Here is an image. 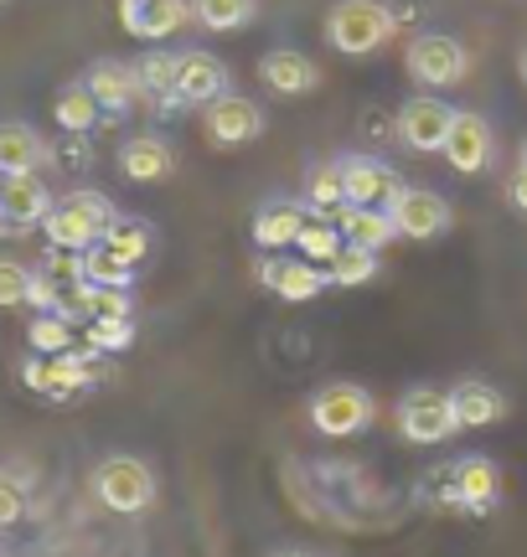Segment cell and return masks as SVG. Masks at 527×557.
<instances>
[{
	"label": "cell",
	"instance_id": "cell-1",
	"mask_svg": "<svg viewBox=\"0 0 527 557\" xmlns=\"http://www.w3.org/2000/svg\"><path fill=\"white\" fill-rule=\"evenodd\" d=\"M120 218L114 212V201L103 197V191H68L62 201H52V212L41 218V233H47V243L52 248H73V253H83V248H94V243L103 238V227Z\"/></svg>",
	"mask_w": 527,
	"mask_h": 557
},
{
	"label": "cell",
	"instance_id": "cell-2",
	"mask_svg": "<svg viewBox=\"0 0 527 557\" xmlns=\"http://www.w3.org/2000/svg\"><path fill=\"white\" fill-rule=\"evenodd\" d=\"M99 377L103 372H99V351H94V346H73V351H58V357L32 351V357L21 361V382L52 403L78 398V393H88Z\"/></svg>",
	"mask_w": 527,
	"mask_h": 557
},
{
	"label": "cell",
	"instance_id": "cell-3",
	"mask_svg": "<svg viewBox=\"0 0 527 557\" xmlns=\"http://www.w3.org/2000/svg\"><path fill=\"white\" fill-rule=\"evenodd\" d=\"M399 21L383 0H336L331 16H326V41L342 52V58H367L378 52L383 41H393Z\"/></svg>",
	"mask_w": 527,
	"mask_h": 557
},
{
	"label": "cell",
	"instance_id": "cell-4",
	"mask_svg": "<svg viewBox=\"0 0 527 557\" xmlns=\"http://www.w3.org/2000/svg\"><path fill=\"white\" fill-rule=\"evenodd\" d=\"M94 496H99V506L120 511V517H140L145 506L156 500V470L135 455H109L94 470Z\"/></svg>",
	"mask_w": 527,
	"mask_h": 557
},
{
	"label": "cell",
	"instance_id": "cell-5",
	"mask_svg": "<svg viewBox=\"0 0 527 557\" xmlns=\"http://www.w3.org/2000/svg\"><path fill=\"white\" fill-rule=\"evenodd\" d=\"M404 67H408V78L419 83V88L434 94V88H455V83H466L470 52L455 37H445V32H419V37L408 41Z\"/></svg>",
	"mask_w": 527,
	"mask_h": 557
},
{
	"label": "cell",
	"instance_id": "cell-6",
	"mask_svg": "<svg viewBox=\"0 0 527 557\" xmlns=\"http://www.w3.org/2000/svg\"><path fill=\"white\" fill-rule=\"evenodd\" d=\"M399 434H404L408 444H419V449L445 444L450 434H461L445 387H408L404 403H399Z\"/></svg>",
	"mask_w": 527,
	"mask_h": 557
},
{
	"label": "cell",
	"instance_id": "cell-7",
	"mask_svg": "<svg viewBox=\"0 0 527 557\" xmlns=\"http://www.w3.org/2000/svg\"><path fill=\"white\" fill-rule=\"evenodd\" d=\"M372 413H378V403H372V393L357 387V382H331V387H321V393L310 398V423H316L326 438L363 434L367 423H372Z\"/></svg>",
	"mask_w": 527,
	"mask_h": 557
},
{
	"label": "cell",
	"instance_id": "cell-8",
	"mask_svg": "<svg viewBox=\"0 0 527 557\" xmlns=\"http://www.w3.org/2000/svg\"><path fill=\"white\" fill-rule=\"evenodd\" d=\"M388 218H393V227H399V238L429 243V238H440V233H450L455 212H450L445 197H434V191H425V186H404L399 197L388 201Z\"/></svg>",
	"mask_w": 527,
	"mask_h": 557
},
{
	"label": "cell",
	"instance_id": "cell-9",
	"mask_svg": "<svg viewBox=\"0 0 527 557\" xmlns=\"http://www.w3.org/2000/svg\"><path fill=\"white\" fill-rule=\"evenodd\" d=\"M450 120H455V109H450L445 99H429V94H419V99H408L404 109H399L393 135H399V145H408L414 156H434V150H445Z\"/></svg>",
	"mask_w": 527,
	"mask_h": 557
},
{
	"label": "cell",
	"instance_id": "cell-10",
	"mask_svg": "<svg viewBox=\"0 0 527 557\" xmlns=\"http://www.w3.org/2000/svg\"><path fill=\"white\" fill-rule=\"evenodd\" d=\"M203 124L218 150H238V145H254L264 135V109L244 94H223V99H212L203 109Z\"/></svg>",
	"mask_w": 527,
	"mask_h": 557
},
{
	"label": "cell",
	"instance_id": "cell-11",
	"mask_svg": "<svg viewBox=\"0 0 527 557\" xmlns=\"http://www.w3.org/2000/svg\"><path fill=\"white\" fill-rule=\"evenodd\" d=\"M440 156L450 160V171L455 176H481L497 156V145H491V124L476 114V109H455V120H450V135H445V150Z\"/></svg>",
	"mask_w": 527,
	"mask_h": 557
},
{
	"label": "cell",
	"instance_id": "cell-12",
	"mask_svg": "<svg viewBox=\"0 0 527 557\" xmlns=\"http://www.w3.org/2000/svg\"><path fill=\"white\" fill-rule=\"evenodd\" d=\"M254 274H259V284L269 289V295L290 299V305H305V299H316L326 284H331L321 263H310V259H284V253H264Z\"/></svg>",
	"mask_w": 527,
	"mask_h": 557
},
{
	"label": "cell",
	"instance_id": "cell-13",
	"mask_svg": "<svg viewBox=\"0 0 527 557\" xmlns=\"http://www.w3.org/2000/svg\"><path fill=\"white\" fill-rule=\"evenodd\" d=\"M176 94H182L186 109H197V103H212L228 94V62L218 52H203V47H192V52H176Z\"/></svg>",
	"mask_w": 527,
	"mask_h": 557
},
{
	"label": "cell",
	"instance_id": "cell-14",
	"mask_svg": "<svg viewBox=\"0 0 527 557\" xmlns=\"http://www.w3.org/2000/svg\"><path fill=\"white\" fill-rule=\"evenodd\" d=\"M192 21V0H120V26L140 41L176 37Z\"/></svg>",
	"mask_w": 527,
	"mask_h": 557
},
{
	"label": "cell",
	"instance_id": "cell-15",
	"mask_svg": "<svg viewBox=\"0 0 527 557\" xmlns=\"http://www.w3.org/2000/svg\"><path fill=\"white\" fill-rule=\"evenodd\" d=\"M259 83L269 94H280V99H305V94L321 88V67L305 52H295V47H274V52L259 58Z\"/></svg>",
	"mask_w": 527,
	"mask_h": 557
},
{
	"label": "cell",
	"instance_id": "cell-16",
	"mask_svg": "<svg viewBox=\"0 0 527 557\" xmlns=\"http://www.w3.org/2000/svg\"><path fill=\"white\" fill-rule=\"evenodd\" d=\"M336 165H342V186L352 207H388V201L404 191V181L372 156H342Z\"/></svg>",
	"mask_w": 527,
	"mask_h": 557
},
{
	"label": "cell",
	"instance_id": "cell-17",
	"mask_svg": "<svg viewBox=\"0 0 527 557\" xmlns=\"http://www.w3.org/2000/svg\"><path fill=\"white\" fill-rule=\"evenodd\" d=\"M0 212L16 233L41 227V218L52 212V191L47 181H37V171H21V176H0Z\"/></svg>",
	"mask_w": 527,
	"mask_h": 557
},
{
	"label": "cell",
	"instance_id": "cell-18",
	"mask_svg": "<svg viewBox=\"0 0 527 557\" xmlns=\"http://www.w3.org/2000/svg\"><path fill=\"white\" fill-rule=\"evenodd\" d=\"M83 83H88V94L99 99L103 120L130 114L135 99H140V78H135V67H130V62H114V58H99L88 73H83Z\"/></svg>",
	"mask_w": 527,
	"mask_h": 557
},
{
	"label": "cell",
	"instance_id": "cell-19",
	"mask_svg": "<svg viewBox=\"0 0 527 557\" xmlns=\"http://www.w3.org/2000/svg\"><path fill=\"white\" fill-rule=\"evenodd\" d=\"M450 408H455V423H461V429H491V423H502V418L512 413L507 393L481 377L455 382V387H450Z\"/></svg>",
	"mask_w": 527,
	"mask_h": 557
},
{
	"label": "cell",
	"instance_id": "cell-20",
	"mask_svg": "<svg viewBox=\"0 0 527 557\" xmlns=\"http://www.w3.org/2000/svg\"><path fill=\"white\" fill-rule=\"evenodd\" d=\"M450 475H455V496H461V506H466V517L491 511L497 496H502V470H497L487 455L455 459V465H450Z\"/></svg>",
	"mask_w": 527,
	"mask_h": 557
},
{
	"label": "cell",
	"instance_id": "cell-21",
	"mask_svg": "<svg viewBox=\"0 0 527 557\" xmlns=\"http://www.w3.org/2000/svg\"><path fill=\"white\" fill-rule=\"evenodd\" d=\"M305 218H310L305 201H290V197L264 201L259 212H254V227H248V233H254V243H259L264 253H280V248H295Z\"/></svg>",
	"mask_w": 527,
	"mask_h": 557
},
{
	"label": "cell",
	"instance_id": "cell-22",
	"mask_svg": "<svg viewBox=\"0 0 527 557\" xmlns=\"http://www.w3.org/2000/svg\"><path fill=\"white\" fill-rule=\"evenodd\" d=\"M120 171H124V181L156 186V181H166L176 171V150L161 135H130L120 145Z\"/></svg>",
	"mask_w": 527,
	"mask_h": 557
},
{
	"label": "cell",
	"instance_id": "cell-23",
	"mask_svg": "<svg viewBox=\"0 0 527 557\" xmlns=\"http://www.w3.org/2000/svg\"><path fill=\"white\" fill-rule=\"evenodd\" d=\"M336 227H342L346 243H357V248H372V253H383L388 243L399 238V227H393V218H388V207H352L346 201L342 212H336Z\"/></svg>",
	"mask_w": 527,
	"mask_h": 557
},
{
	"label": "cell",
	"instance_id": "cell-24",
	"mask_svg": "<svg viewBox=\"0 0 527 557\" xmlns=\"http://www.w3.org/2000/svg\"><path fill=\"white\" fill-rule=\"evenodd\" d=\"M135 78H140V99H156L161 114L186 109L182 94H176V52H145V58L135 62Z\"/></svg>",
	"mask_w": 527,
	"mask_h": 557
},
{
	"label": "cell",
	"instance_id": "cell-25",
	"mask_svg": "<svg viewBox=\"0 0 527 557\" xmlns=\"http://www.w3.org/2000/svg\"><path fill=\"white\" fill-rule=\"evenodd\" d=\"M47 156H52V150H47V139H41L32 124H0V176L37 171Z\"/></svg>",
	"mask_w": 527,
	"mask_h": 557
},
{
	"label": "cell",
	"instance_id": "cell-26",
	"mask_svg": "<svg viewBox=\"0 0 527 557\" xmlns=\"http://www.w3.org/2000/svg\"><path fill=\"white\" fill-rule=\"evenodd\" d=\"M259 16V0H192V21L207 32H244Z\"/></svg>",
	"mask_w": 527,
	"mask_h": 557
},
{
	"label": "cell",
	"instance_id": "cell-27",
	"mask_svg": "<svg viewBox=\"0 0 527 557\" xmlns=\"http://www.w3.org/2000/svg\"><path fill=\"white\" fill-rule=\"evenodd\" d=\"M52 114H58V124L68 135H88V129L103 120V109H99V99L88 94V83H68L58 94V103H52Z\"/></svg>",
	"mask_w": 527,
	"mask_h": 557
},
{
	"label": "cell",
	"instance_id": "cell-28",
	"mask_svg": "<svg viewBox=\"0 0 527 557\" xmlns=\"http://www.w3.org/2000/svg\"><path fill=\"white\" fill-rule=\"evenodd\" d=\"M305 207H310V218H336L346 207V186H342V165L331 160V165H316L310 176H305Z\"/></svg>",
	"mask_w": 527,
	"mask_h": 557
},
{
	"label": "cell",
	"instance_id": "cell-29",
	"mask_svg": "<svg viewBox=\"0 0 527 557\" xmlns=\"http://www.w3.org/2000/svg\"><path fill=\"white\" fill-rule=\"evenodd\" d=\"M103 248H114L120 259H130L135 269H140L145 259H150V248H156V233H150V222L140 218H114L109 227H103Z\"/></svg>",
	"mask_w": 527,
	"mask_h": 557
},
{
	"label": "cell",
	"instance_id": "cell-30",
	"mask_svg": "<svg viewBox=\"0 0 527 557\" xmlns=\"http://www.w3.org/2000/svg\"><path fill=\"white\" fill-rule=\"evenodd\" d=\"M83 278L88 284H109V289H130L135 284V263L120 259L114 248L94 243V248H83Z\"/></svg>",
	"mask_w": 527,
	"mask_h": 557
},
{
	"label": "cell",
	"instance_id": "cell-31",
	"mask_svg": "<svg viewBox=\"0 0 527 557\" xmlns=\"http://www.w3.org/2000/svg\"><path fill=\"white\" fill-rule=\"evenodd\" d=\"M326 278H331L336 289H357L367 278H378V253H372V248H357V243H342V253L326 263Z\"/></svg>",
	"mask_w": 527,
	"mask_h": 557
},
{
	"label": "cell",
	"instance_id": "cell-32",
	"mask_svg": "<svg viewBox=\"0 0 527 557\" xmlns=\"http://www.w3.org/2000/svg\"><path fill=\"white\" fill-rule=\"evenodd\" d=\"M342 227L331 218H305V227H301V238H295V248H301V259H310V263H331L336 253H342Z\"/></svg>",
	"mask_w": 527,
	"mask_h": 557
},
{
	"label": "cell",
	"instance_id": "cell-33",
	"mask_svg": "<svg viewBox=\"0 0 527 557\" xmlns=\"http://www.w3.org/2000/svg\"><path fill=\"white\" fill-rule=\"evenodd\" d=\"M26 341H32V351H41V357H58V351H73V320L58 315V310H41V315L32 320V331H26Z\"/></svg>",
	"mask_w": 527,
	"mask_h": 557
},
{
	"label": "cell",
	"instance_id": "cell-34",
	"mask_svg": "<svg viewBox=\"0 0 527 557\" xmlns=\"http://www.w3.org/2000/svg\"><path fill=\"white\" fill-rule=\"evenodd\" d=\"M83 346H94L99 357H114L124 346H135V320H88L83 325Z\"/></svg>",
	"mask_w": 527,
	"mask_h": 557
},
{
	"label": "cell",
	"instance_id": "cell-35",
	"mask_svg": "<svg viewBox=\"0 0 527 557\" xmlns=\"http://www.w3.org/2000/svg\"><path fill=\"white\" fill-rule=\"evenodd\" d=\"M26 289H32V269L16 259H0V310L26 305Z\"/></svg>",
	"mask_w": 527,
	"mask_h": 557
},
{
	"label": "cell",
	"instance_id": "cell-36",
	"mask_svg": "<svg viewBox=\"0 0 527 557\" xmlns=\"http://www.w3.org/2000/svg\"><path fill=\"white\" fill-rule=\"evenodd\" d=\"M62 295H68V289H62L58 278L52 274H41V269H32V289H26V305H32V310H62Z\"/></svg>",
	"mask_w": 527,
	"mask_h": 557
},
{
	"label": "cell",
	"instance_id": "cell-37",
	"mask_svg": "<svg viewBox=\"0 0 527 557\" xmlns=\"http://www.w3.org/2000/svg\"><path fill=\"white\" fill-rule=\"evenodd\" d=\"M21 517H26V485L0 475V527H16Z\"/></svg>",
	"mask_w": 527,
	"mask_h": 557
},
{
	"label": "cell",
	"instance_id": "cell-38",
	"mask_svg": "<svg viewBox=\"0 0 527 557\" xmlns=\"http://www.w3.org/2000/svg\"><path fill=\"white\" fill-rule=\"evenodd\" d=\"M507 201L517 207V212H527V165H517L507 181Z\"/></svg>",
	"mask_w": 527,
	"mask_h": 557
},
{
	"label": "cell",
	"instance_id": "cell-39",
	"mask_svg": "<svg viewBox=\"0 0 527 557\" xmlns=\"http://www.w3.org/2000/svg\"><path fill=\"white\" fill-rule=\"evenodd\" d=\"M388 11H393V21H399V26H408V21H419V5H414V0H393Z\"/></svg>",
	"mask_w": 527,
	"mask_h": 557
},
{
	"label": "cell",
	"instance_id": "cell-40",
	"mask_svg": "<svg viewBox=\"0 0 527 557\" xmlns=\"http://www.w3.org/2000/svg\"><path fill=\"white\" fill-rule=\"evenodd\" d=\"M517 73H523V83H527V52H523V58H517Z\"/></svg>",
	"mask_w": 527,
	"mask_h": 557
},
{
	"label": "cell",
	"instance_id": "cell-41",
	"mask_svg": "<svg viewBox=\"0 0 527 557\" xmlns=\"http://www.w3.org/2000/svg\"><path fill=\"white\" fill-rule=\"evenodd\" d=\"M523 165H527V145H523Z\"/></svg>",
	"mask_w": 527,
	"mask_h": 557
},
{
	"label": "cell",
	"instance_id": "cell-42",
	"mask_svg": "<svg viewBox=\"0 0 527 557\" xmlns=\"http://www.w3.org/2000/svg\"><path fill=\"white\" fill-rule=\"evenodd\" d=\"M0 5H5V0H0Z\"/></svg>",
	"mask_w": 527,
	"mask_h": 557
},
{
	"label": "cell",
	"instance_id": "cell-43",
	"mask_svg": "<svg viewBox=\"0 0 527 557\" xmlns=\"http://www.w3.org/2000/svg\"><path fill=\"white\" fill-rule=\"evenodd\" d=\"M290 557H295V553H290Z\"/></svg>",
	"mask_w": 527,
	"mask_h": 557
}]
</instances>
